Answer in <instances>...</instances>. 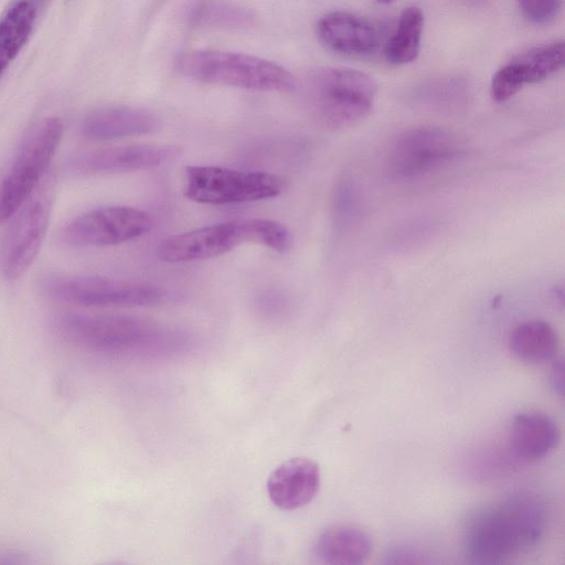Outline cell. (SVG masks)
<instances>
[{
	"mask_svg": "<svg viewBox=\"0 0 565 565\" xmlns=\"http://www.w3.org/2000/svg\"><path fill=\"white\" fill-rule=\"evenodd\" d=\"M316 35L323 47L343 56L371 55L383 40L376 22L344 10L323 14L317 21Z\"/></svg>",
	"mask_w": 565,
	"mask_h": 565,
	"instance_id": "5bb4252c",
	"label": "cell"
},
{
	"mask_svg": "<svg viewBox=\"0 0 565 565\" xmlns=\"http://www.w3.org/2000/svg\"><path fill=\"white\" fill-rule=\"evenodd\" d=\"M181 148L173 145L138 143L90 149L72 156L65 171L90 177L147 170L178 158Z\"/></svg>",
	"mask_w": 565,
	"mask_h": 565,
	"instance_id": "7c38bea8",
	"label": "cell"
},
{
	"mask_svg": "<svg viewBox=\"0 0 565 565\" xmlns=\"http://www.w3.org/2000/svg\"><path fill=\"white\" fill-rule=\"evenodd\" d=\"M516 2L524 19L535 25L552 23L562 10V0H516Z\"/></svg>",
	"mask_w": 565,
	"mask_h": 565,
	"instance_id": "d4e9b609",
	"label": "cell"
},
{
	"mask_svg": "<svg viewBox=\"0 0 565 565\" xmlns=\"http://www.w3.org/2000/svg\"><path fill=\"white\" fill-rule=\"evenodd\" d=\"M285 180L266 171H245L216 166H189L183 194L206 205H230L268 200L280 195Z\"/></svg>",
	"mask_w": 565,
	"mask_h": 565,
	"instance_id": "52a82bcc",
	"label": "cell"
},
{
	"mask_svg": "<svg viewBox=\"0 0 565 565\" xmlns=\"http://www.w3.org/2000/svg\"><path fill=\"white\" fill-rule=\"evenodd\" d=\"M546 523V508L539 497L530 492L514 493L470 516L463 533L466 556L473 564L504 563L535 547Z\"/></svg>",
	"mask_w": 565,
	"mask_h": 565,
	"instance_id": "6da1fadb",
	"label": "cell"
},
{
	"mask_svg": "<svg viewBox=\"0 0 565 565\" xmlns=\"http://www.w3.org/2000/svg\"><path fill=\"white\" fill-rule=\"evenodd\" d=\"M161 127L152 111L127 105L105 106L92 110L82 121V134L94 141H109L150 135Z\"/></svg>",
	"mask_w": 565,
	"mask_h": 565,
	"instance_id": "9a60e30c",
	"label": "cell"
},
{
	"mask_svg": "<svg viewBox=\"0 0 565 565\" xmlns=\"http://www.w3.org/2000/svg\"><path fill=\"white\" fill-rule=\"evenodd\" d=\"M63 131L61 119L51 117L38 125L20 145L0 180V224L18 211L49 173Z\"/></svg>",
	"mask_w": 565,
	"mask_h": 565,
	"instance_id": "8992f818",
	"label": "cell"
},
{
	"mask_svg": "<svg viewBox=\"0 0 565 565\" xmlns=\"http://www.w3.org/2000/svg\"><path fill=\"white\" fill-rule=\"evenodd\" d=\"M153 217L127 205L98 207L78 215L62 230V239L73 247H105L127 243L148 234Z\"/></svg>",
	"mask_w": 565,
	"mask_h": 565,
	"instance_id": "30bf717a",
	"label": "cell"
},
{
	"mask_svg": "<svg viewBox=\"0 0 565 565\" xmlns=\"http://www.w3.org/2000/svg\"><path fill=\"white\" fill-rule=\"evenodd\" d=\"M551 382L553 387L562 395L563 394V363L558 361L552 369Z\"/></svg>",
	"mask_w": 565,
	"mask_h": 565,
	"instance_id": "484cf974",
	"label": "cell"
},
{
	"mask_svg": "<svg viewBox=\"0 0 565 565\" xmlns=\"http://www.w3.org/2000/svg\"><path fill=\"white\" fill-rule=\"evenodd\" d=\"M460 151L458 139L449 131L417 127L395 140L388 156V170L394 179L412 181L450 162Z\"/></svg>",
	"mask_w": 565,
	"mask_h": 565,
	"instance_id": "8fae6325",
	"label": "cell"
},
{
	"mask_svg": "<svg viewBox=\"0 0 565 565\" xmlns=\"http://www.w3.org/2000/svg\"><path fill=\"white\" fill-rule=\"evenodd\" d=\"M564 66L562 40L529 47L502 64L493 74L490 95L497 103L512 98L527 85L556 74Z\"/></svg>",
	"mask_w": 565,
	"mask_h": 565,
	"instance_id": "4fadbf2b",
	"label": "cell"
},
{
	"mask_svg": "<svg viewBox=\"0 0 565 565\" xmlns=\"http://www.w3.org/2000/svg\"><path fill=\"white\" fill-rule=\"evenodd\" d=\"M42 287L52 300L84 308L151 307L168 298L149 282L100 276H52Z\"/></svg>",
	"mask_w": 565,
	"mask_h": 565,
	"instance_id": "ba28073f",
	"label": "cell"
},
{
	"mask_svg": "<svg viewBox=\"0 0 565 565\" xmlns=\"http://www.w3.org/2000/svg\"><path fill=\"white\" fill-rule=\"evenodd\" d=\"M53 326L73 345L105 354L163 355L186 344L180 331L127 315L62 312L54 317Z\"/></svg>",
	"mask_w": 565,
	"mask_h": 565,
	"instance_id": "7a4b0ae2",
	"label": "cell"
},
{
	"mask_svg": "<svg viewBox=\"0 0 565 565\" xmlns=\"http://www.w3.org/2000/svg\"><path fill=\"white\" fill-rule=\"evenodd\" d=\"M375 1H377L379 3H382V4H388L395 0H375Z\"/></svg>",
	"mask_w": 565,
	"mask_h": 565,
	"instance_id": "83f0119b",
	"label": "cell"
},
{
	"mask_svg": "<svg viewBox=\"0 0 565 565\" xmlns=\"http://www.w3.org/2000/svg\"><path fill=\"white\" fill-rule=\"evenodd\" d=\"M245 243L285 253L291 247L292 236L274 220H235L171 235L158 244L156 254L167 263H186L223 255Z\"/></svg>",
	"mask_w": 565,
	"mask_h": 565,
	"instance_id": "277c9868",
	"label": "cell"
},
{
	"mask_svg": "<svg viewBox=\"0 0 565 565\" xmlns=\"http://www.w3.org/2000/svg\"><path fill=\"white\" fill-rule=\"evenodd\" d=\"M372 552V539L363 529L351 524L333 525L316 540L313 556L317 562L330 565H359Z\"/></svg>",
	"mask_w": 565,
	"mask_h": 565,
	"instance_id": "ac0fdd59",
	"label": "cell"
},
{
	"mask_svg": "<svg viewBox=\"0 0 565 565\" xmlns=\"http://www.w3.org/2000/svg\"><path fill=\"white\" fill-rule=\"evenodd\" d=\"M424 13L420 8H405L394 31L383 44L385 60L393 65H404L417 58L422 49Z\"/></svg>",
	"mask_w": 565,
	"mask_h": 565,
	"instance_id": "7402d4cb",
	"label": "cell"
},
{
	"mask_svg": "<svg viewBox=\"0 0 565 565\" xmlns=\"http://www.w3.org/2000/svg\"><path fill=\"white\" fill-rule=\"evenodd\" d=\"M559 340L555 329L543 320H529L518 324L509 337V349L519 360L540 364L554 359Z\"/></svg>",
	"mask_w": 565,
	"mask_h": 565,
	"instance_id": "d6986e66",
	"label": "cell"
},
{
	"mask_svg": "<svg viewBox=\"0 0 565 565\" xmlns=\"http://www.w3.org/2000/svg\"><path fill=\"white\" fill-rule=\"evenodd\" d=\"M174 70L183 77L204 84L256 92H288L294 75L280 64L248 53L191 49L178 53Z\"/></svg>",
	"mask_w": 565,
	"mask_h": 565,
	"instance_id": "3957f363",
	"label": "cell"
},
{
	"mask_svg": "<svg viewBox=\"0 0 565 565\" xmlns=\"http://www.w3.org/2000/svg\"><path fill=\"white\" fill-rule=\"evenodd\" d=\"M305 92L319 119L330 127L342 128L369 116L377 85L358 70L318 66L306 74Z\"/></svg>",
	"mask_w": 565,
	"mask_h": 565,
	"instance_id": "5b68a950",
	"label": "cell"
},
{
	"mask_svg": "<svg viewBox=\"0 0 565 565\" xmlns=\"http://www.w3.org/2000/svg\"><path fill=\"white\" fill-rule=\"evenodd\" d=\"M411 97L424 107L454 110L467 103L469 85L465 78L458 76L434 78L416 87Z\"/></svg>",
	"mask_w": 565,
	"mask_h": 565,
	"instance_id": "603a6c76",
	"label": "cell"
},
{
	"mask_svg": "<svg viewBox=\"0 0 565 565\" xmlns=\"http://www.w3.org/2000/svg\"><path fill=\"white\" fill-rule=\"evenodd\" d=\"M189 25L200 29H244L254 24V13L230 0H191L184 9Z\"/></svg>",
	"mask_w": 565,
	"mask_h": 565,
	"instance_id": "44dd1931",
	"label": "cell"
},
{
	"mask_svg": "<svg viewBox=\"0 0 565 565\" xmlns=\"http://www.w3.org/2000/svg\"><path fill=\"white\" fill-rule=\"evenodd\" d=\"M54 179L49 172L32 195L7 221L0 247V267L8 280L21 278L35 260L50 223Z\"/></svg>",
	"mask_w": 565,
	"mask_h": 565,
	"instance_id": "9c48e42d",
	"label": "cell"
},
{
	"mask_svg": "<svg viewBox=\"0 0 565 565\" xmlns=\"http://www.w3.org/2000/svg\"><path fill=\"white\" fill-rule=\"evenodd\" d=\"M359 194L351 179H342L334 194V216L340 226H348L360 212Z\"/></svg>",
	"mask_w": 565,
	"mask_h": 565,
	"instance_id": "cb8c5ba5",
	"label": "cell"
},
{
	"mask_svg": "<svg viewBox=\"0 0 565 565\" xmlns=\"http://www.w3.org/2000/svg\"><path fill=\"white\" fill-rule=\"evenodd\" d=\"M320 487V469L316 461L290 458L280 463L268 477L266 489L274 505L281 510H296L307 505Z\"/></svg>",
	"mask_w": 565,
	"mask_h": 565,
	"instance_id": "2e32d148",
	"label": "cell"
},
{
	"mask_svg": "<svg viewBox=\"0 0 565 565\" xmlns=\"http://www.w3.org/2000/svg\"><path fill=\"white\" fill-rule=\"evenodd\" d=\"M462 1H465L468 4L479 7V6H482L486 0H462Z\"/></svg>",
	"mask_w": 565,
	"mask_h": 565,
	"instance_id": "4316f807",
	"label": "cell"
},
{
	"mask_svg": "<svg viewBox=\"0 0 565 565\" xmlns=\"http://www.w3.org/2000/svg\"><path fill=\"white\" fill-rule=\"evenodd\" d=\"M36 17L32 1L19 0L0 19V77L30 39Z\"/></svg>",
	"mask_w": 565,
	"mask_h": 565,
	"instance_id": "ffe728a7",
	"label": "cell"
},
{
	"mask_svg": "<svg viewBox=\"0 0 565 565\" xmlns=\"http://www.w3.org/2000/svg\"><path fill=\"white\" fill-rule=\"evenodd\" d=\"M555 420L540 412L516 414L510 424L508 447L522 461H536L547 456L559 441Z\"/></svg>",
	"mask_w": 565,
	"mask_h": 565,
	"instance_id": "e0dca14e",
	"label": "cell"
}]
</instances>
